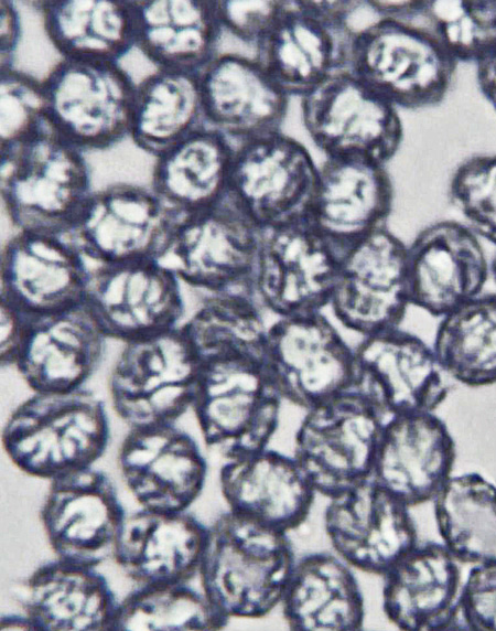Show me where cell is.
Listing matches in <instances>:
<instances>
[{"mask_svg": "<svg viewBox=\"0 0 496 631\" xmlns=\"http://www.w3.org/2000/svg\"><path fill=\"white\" fill-rule=\"evenodd\" d=\"M84 152L46 120L0 140V194L18 231L67 235L91 195Z\"/></svg>", "mask_w": 496, "mask_h": 631, "instance_id": "obj_1", "label": "cell"}, {"mask_svg": "<svg viewBox=\"0 0 496 631\" xmlns=\"http://www.w3.org/2000/svg\"><path fill=\"white\" fill-rule=\"evenodd\" d=\"M288 533L227 511L208 526L200 578L228 619H259L280 605L295 563Z\"/></svg>", "mask_w": 496, "mask_h": 631, "instance_id": "obj_2", "label": "cell"}, {"mask_svg": "<svg viewBox=\"0 0 496 631\" xmlns=\"http://www.w3.org/2000/svg\"><path fill=\"white\" fill-rule=\"evenodd\" d=\"M104 403L90 391L34 393L8 418L2 447L22 472L53 480L90 468L109 441Z\"/></svg>", "mask_w": 496, "mask_h": 631, "instance_id": "obj_3", "label": "cell"}, {"mask_svg": "<svg viewBox=\"0 0 496 631\" xmlns=\"http://www.w3.org/2000/svg\"><path fill=\"white\" fill-rule=\"evenodd\" d=\"M457 62L428 26L390 19L356 29L349 71L398 109L439 105Z\"/></svg>", "mask_w": 496, "mask_h": 631, "instance_id": "obj_4", "label": "cell"}, {"mask_svg": "<svg viewBox=\"0 0 496 631\" xmlns=\"http://www.w3.org/2000/svg\"><path fill=\"white\" fill-rule=\"evenodd\" d=\"M365 6L355 0H287L255 58L291 97L310 94L349 71L355 26L353 15Z\"/></svg>", "mask_w": 496, "mask_h": 631, "instance_id": "obj_5", "label": "cell"}, {"mask_svg": "<svg viewBox=\"0 0 496 631\" xmlns=\"http://www.w3.org/2000/svg\"><path fill=\"white\" fill-rule=\"evenodd\" d=\"M40 83L47 125L82 152L129 137L137 84L120 63L61 58Z\"/></svg>", "mask_w": 496, "mask_h": 631, "instance_id": "obj_6", "label": "cell"}, {"mask_svg": "<svg viewBox=\"0 0 496 631\" xmlns=\"http://www.w3.org/2000/svg\"><path fill=\"white\" fill-rule=\"evenodd\" d=\"M282 402L263 361H201L192 409L205 443L226 459L268 447Z\"/></svg>", "mask_w": 496, "mask_h": 631, "instance_id": "obj_7", "label": "cell"}, {"mask_svg": "<svg viewBox=\"0 0 496 631\" xmlns=\"http://www.w3.org/2000/svg\"><path fill=\"white\" fill-rule=\"evenodd\" d=\"M200 366L182 324L126 343L109 377L112 408L131 428L174 424L192 408Z\"/></svg>", "mask_w": 496, "mask_h": 631, "instance_id": "obj_8", "label": "cell"}, {"mask_svg": "<svg viewBox=\"0 0 496 631\" xmlns=\"http://www.w3.org/2000/svg\"><path fill=\"white\" fill-rule=\"evenodd\" d=\"M259 229L227 195L212 207L180 217L158 260L205 295H254Z\"/></svg>", "mask_w": 496, "mask_h": 631, "instance_id": "obj_9", "label": "cell"}, {"mask_svg": "<svg viewBox=\"0 0 496 631\" xmlns=\"http://www.w3.org/2000/svg\"><path fill=\"white\" fill-rule=\"evenodd\" d=\"M385 421L356 389L305 410L293 457L316 493L330 499L371 477Z\"/></svg>", "mask_w": 496, "mask_h": 631, "instance_id": "obj_10", "label": "cell"}, {"mask_svg": "<svg viewBox=\"0 0 496 631\" xmlns=\"http://www.w3.org/2000/svg\"><path fill=\"white\" fill-rule=\"evenodd\" d=\"M265 366L281 398L305 410L355 387V355L322 311L268 327Z\"/></svg>", "mask_w": 496, "mask_h": 631, "instance_id": "obj_11", "label": "cell"}, {"mask_svg": "<svg viewBox=\"0 0 496 631\" xmlns=\"http://www.w3.org/2000/svg\"><path fill=\"white\" fill-rule=\"evenodd\" d=\"M339 253L299 216L259 229L254 297L277 318L328 307Z\"/></svg>", "mask_w": 496, "mask_h": 631, "instance_id": "obj_12", "label": "cell"}, {"mask_svg": "<svg viewBox=\"0 0 496 631\" xmlns=\"http://www.w3.org/2000/svg\"><path fill=\"white\" fill-rule=\"evenodd\" d=\"M304 128L326 158H358L386 165L400 149L399 109L351 71L301 98Z\"/></svg>", "mask_w": 496, "mask_h": 631, "instance_id": "obj_13", "label": "cell"}, {"mask_svg": "<svg viewBox=\"0 0 496 631\" xmlns=\"http://www.w3.org/2000/svg\"><path fill=\"white\" fill-rule=\"evenodd\" d=\"M409 306L407 245L387 227L339 255L328 307L346 329L367 336L399 328Z\"/></svg>", "mask_w": 496, "mask_h": 631, "instance_id": "obj_14", "label": "cell"}, {"mask_svg": "<svg viewBox=\"0 0 496 631\" xmlns=\"http://www.w3.org/2000/svg\"><path fill=\"white\" fill-rule=\"evenodd\" d=\"M85 304L108 339L126 343L181 325V281L158 259L90 269Z\"/></svg>", "mask_w": 496, "mask_h": 631, "instance_id": "obj_15", "label": "cell"}, {"mask_svg": "<svg viewBox=\"0 0 496 631\" xmlns=\"http://www.w3.org/2000/svg\"><path fill=\"white\" fill-rule=\"evenodd\" d=\"M177 220L151 188L117 183L91 193L68 235L97 265L159 259Z\"/></svg>", "mask_w": 496, "mask_h": 631, "instance_id": "obj_16", "label": "cell"}, {"mask_svg": "<svg viewBox=\"0 0 496 631\" xmlns=\"http://www.w3.org/2000/svg\"><path fill=\"white\" fill-rule=\"evenodd\" d=\"M317 174L309 150L280 131L235 146L228 197L263 228L303 216Z\"/></svg>", "mask_w": 496, "mask_h": 631, "instance_id": "obj_17", "label": "cell"}, {"mask_svg": "<svg viewBox=\"0 0 496 631\" xmlns=\"http://www.w3.org/2000/svg\"><path fill=\"white\" fill-rule=\"evenodd\" d=\"M355 387L387 420L433 413L446 398V374L432 346L400 328L363 336L354 349Z\"/></svg>", "mask_w": 496, "mask_h": 631, "instance_id": "obj_18", "label": "cell"}, {"mask_svg": "<svg viewBox=\"0 0 496 631\" xmlns=\"http://www.w3.org/2000/svg\"><path fill=\"white\" fill-rule=\"evenodd\" d=\"M409 506L371 477L328 499V541L351 567L382 576L418 544Z\"/></svg>", "mask_w": 496, "mask_h": 631, "instance_id": "obj_19", "label": "cell"}, {"mask_svg": "<svg viewBox=\"0 0 496 631\" xmlns=\"http://www.w3.org/2000/svg\"><path fill=\"white\" fill-rule=\"evenodd\" d=\"M126 517L111 480L91 467L51 480L41 510L57 558L93 567L114 556Z\"/></svg>", "mask_w": 496, "mask_h": 631, "instance_id": "obj_20", "label": "cell"}, {"mask_svg": "<svg viewBox=\"0 0 496 631\" xmlns=\"http://www.w3.org/2000/svg\"><path fill=\"white\" fill-rule=\"evenodd\" d=\"M90 268L69 235L18 231L3 246L0 300L42 316L84 303Z\"/></svg>", "mask_w": 496, "mask_h": 631, "instance_id": "obj_21", "label": "cell"}, {"mask_svg": "<svg viewBox=\"0 0 496 631\" xmlns=\"http://www.w3.org/2000/svg\"><path fill=\"white\" fill-rule=\"evenodd\" d=\"M107 340L85 302L47 314H28L12 366L34 393L76 391L100 365Z\"/></svg>", "mask_w": 496, "mask_h": 631, "instance_id": "obj_22", "label": "cell"}, {"mask_svg": "<svg viewBox=\"0 0 496 631\" xmlns=\"http://www.w3.org/2000/svg\"><path fill=\"white\" fill-rule=\"evenodd\" d=\"M488 271L477 235L455 221L431 224L407 245L410 306L435 318L479 296Z\"/></svg>", "mask_w": 496, "mask_h": 631, "instance_id": "obj_23", "label": "cell"}, {"mask_svg": "<svg viewBox=\"0 0 496 631\" xmlns=\"http://www.w3.org/2000/svg\"><path fill=\"white\" fill-rule=\"evenodd\" d=\"M198 87L204 126L235 146L281 131L290 96L255 57L217 54Z\"/></svg>", "mask_w": 496, "mask_h": 631, "instance_id": "obj_24", "label": "cell"}, {"mask_svg": "<svg viewBox=\"0 0 496 631\" xmlns=\"http://www.w3.org/2000/svg\"><path fill=\"white\" fill-rule=\"evenodd\" d=\"M392 203L386 165L358 158H326L303 216L341 255L386 227Z\"/></svg>", "mask_w": 496, "mask_h": 631, "instance_id": "obj_25", "label": "cell"}, {"mask_svg": "<svg viewBox=\"0 0 496 631\" xmlns=\"http://www.w3.org/2000/svg\"><path fill=\"white\" fill-rule=\"evenodd\" d=\"M118 463L142 507L168 512L187 511L201 494L207 471L196 441L174 424L131 428Z\"/></svg>", "mask_w": 496, "mask_h": 631, "instance_id": "obj_26", "label": "cell"}, {"mask_svg": "<svg viewBox=\"0 0 496 631\" xmlns=\"http://www.w3.org/2000/svg\"><path fill=\"white\" fill-rule=\"evenodd\" d=\"M455 457L454 439L434 411L397 415L384 424L371 478L412 507L433 501Z\"/></svg>", "mask_w": 496, "mask_h": 631, "instance_id": "obj_27", "label": "cell"}, {"mask_svg": "<svg viewBox=\"0 0 496 631\" xmlns=\"http://www.w3.org/2000/svg\"><path fill=\"white\" fill-rule=\"evenodd\" d=\"M381 577L382 611L398 629H457L462 575L442 543H418Z\"/></svg>", "mask_w": 496, "mask_h": 631, "instance_id": "obj_28", "label": "cell"}, {"mask_svg": "<svg viewBox=\"0 0 496 631\" xmlns=\"http://www.w3.org/2000/svg\"><path fill=\"white\" fill-rule=\"evenodd\" d=\"M219 482L230 511L285 533L305 522L316 494L294 457L268 447L227 459Z\"/></svg>", "mask_w": 496, "mask_h": 631, "instance_id": "obj_29", "label": "cell"}, {"mask_svg": "<svg viewBox=\"0 0 496 631\" xmlns=\"http://www.w3.org/2000/svg\"><path fill=\"white\" fill-rule=\"evenodd\" d=\"M207 531L187 511L142 507L126 517L112 557L140 586L187 582L198 574Z\"/></svg>", "mask_w": 496, "mask_h": 631, "instance_id": "obj_30", "label": "cell"}, {"mask_svg": "<svg viewBox=\"0 0 496 631\" xmlns=\"http://www.w3.org/2000/svg\"><path fill=\"white\" fill-rule=\"evenodd\" d=\"M136 49L157 71L198 75L218 54L216 0H130Z\"/></svg>", "mask_w": 496, "mask_h": 631, "instance_id": "obj_31", "label": "cell"}, {"mask_svg": "<svg viewBox=\"0 0 496 631\" xmlns=\"http://www.w3.org/2000/svg\"><path fill=\"white\" fill-rule=\"evenodd\" d=\"M20 602L39 631H114L119 606L96 567L60 558L33 571Z\"/></svg>", "mask_w": 496, "mask_h": 631, "instance_id": "obj_32", "label": "cell"}, {"mask_svg": "<svg viewBox=\"0 0 496 631\" xmlns=\"http://www.w3.org/2000/svg\"><path fill=\"white\" fill-rule=\"evenodd\" d=\"M280 605L290 630L358 631L365 603L351 566L330 553L295 559Z\"/></svg>", "mask_w": 496, "mask_h": 631, "instance_id": "obj_33", "label": "cell"}, {"mask_svg": "<svg viewBox=\"0 0 496 631\" xmlns=\"http://www.w3.org/2000/svg\"><path fill=\"white\" fill-rule=\"evenodd\" d=\"M235 145L214 129L202 126L155 158L151 190L177 217L223 201Z\"/></svg>", "mask_w": 496, "mask_h": 631, "instance_id": "obj_34", "label": "cell"}, {"mask_svg": "<svg viewBox=\"0 0 496 631\" xmlns=\"http://www.w3.org/2000/svg\"><path fill=\"white\" fill-rule=\"evenodd\" d=\"M35 3L45 35L62 58L119 63L136 47L130 0Z\"/></svg>", "mask_w": 496, "mask_h": 631, "instance_id": "obj_35", "label": "cell"}, {"mask_svg": "<svg viewBox=\"0 0 496 631\" xmlns=\"http://www.w3.org/2000/svg\"><path fill=\"white\" fill-rule=\"evenodd\" d=\"M204 126L198 75L155 71L134 90L129 138L159 157Z\"/></svg>", "mask_w": 496, "mask_h": 631, "instance_id": "obj_36", "label": "cell"}, {"mask_svg": "<svg viewBox=\"0 0 496 631\" xmlns=\"http://www.w3.org/2000/svg\"><path fill=\"white\" fill-rule=\"evenodd\" d=\"M443 546L460 564L496 563V485L478 472L451 475L433 499Z\"/></svg>", "mask_w": 496, "mask_h": 631, "instance_id": "obj_37", "label": "cell"}, {"mask_svg": "<svg viewBox=\"0 0 496 631\" xmlns=\"http://www.w3.org/2000/svg\"><path fill=\"white\" fill-rule=\"evenodd\" d=\"M439 365L470 387L496 383V293L479 295L441 318L432 344Z\"/></svg>", "mask_w": 496, "mask_h": 631, "instance_id": "obj_38", "label": "cell"}, {"mask_svg": "<svg viewBox=\"0 0 496 631\" xmlns=\"http://www.w3.org/2000/svg\"><path fill=\"white\" fill-rule=\"evenodd\" d=\"M200 361L220 357L265 360L268 327L249 292L205 295L182 324Z\"/></svg>", "mask_w": 496, "mask_h": 631, "instance_id": "obj_39", "label": "cell"}, {"mask_svg": "<svg viewBox=\"0 0 496 631\" xmlns=\"http://www.w3.org/2000/svg\"><path fill=\"white\" fill-rule=\"evenodd\" d=\"M228 621L186 582L147 585L119 602L114 631H216Z\"/></svg>", "mask_w": 496, "mask_h": 631, "instance_id": "obj_40", "label": "cell"}, {"mask_svg": "<svg viewBox=\"0 0 496 631\" xmlns=\"http://www.w3.org/2000/svg\"><path fill=\"white\" fill-rule=\"evenodd\" d=\"M424 20L457 63L477 64L496 46V0L429 1Z\"/></svg>", "mask_w": 496, "mask_h": 631, "instance_id": "obj_41", "label": "cell"}, {"mask_svg": "<svg viewBox=\"0 0 496 631\" xmlns=\"http://www.w3.org/2000/svg\"><path fill=\"white\" fill-rule=\"evenodd\" d=\"M449 196L470 228L496 245V154L475 156L460 164Z\"/></svg>", "mask_w": 496, "mask_h": 631, "instance_id": "obj_42", "label": "cell"}, {"mask_svg": "<svg viewBox=\"0 0 496 631\" xmlns=\"http://www.w3.org/2000/svg\"><path fill=\"white\" fill-rule=\"evenodd\" d=\"M0 93L1 140L45 120L41 83L33 76L14 67L1 68Z\"/></svg>", "mask_w": 496, "mask_h": 631, "instance_id": "obj_43", "label": "cell"}, {"mask_svg": "<svg viewBox=\"0 0 496 631\" xmlns=\"http://www.w3.org/2000/svg\"><path fill=\"white\" fill-rule=\"evenodd\" d=\"M457 629L496 631V563L470 569L457 600Z\"/></svg>", "mask_w": 496, "mask_h": 631, "instance_id": "obj_44", "label": "cell"}, {"mask_svg": "<svg viewBox=\"0 0 496 631\" xmlns=\"http://www.w3.org/2000/svg\"><path fill=\"white\" fill-rule=\"evenodd\" d=\"M287 0H216L223 31L255 47L268 35Z\"/></svg>", "mask_w": 496, "mask_h": 631, "instance_id": "obj_45", "label": "cell"}, {"mask_svg": "<svg viewBox=\"0 0 496 631\" xmlns=\"http://www.w3.org/2000/svg\"><path fill=\"white\" fill-rule=\"evenodd\" d=\"M1 366H12L18 349L23 339L28 314L12 304L0 300Z\"/></svg>", "mask_w": 496, "mask_h": 631, "instance_id": "obj_46", "label": "cell"}, {"mask_svg": "<svg viewBox=\"0 0 496 631\" xmlns=\"http://www.w3.org/2000/svg\"><path fill=\"white\" fill-rule=\"evenodd\" d=\"M428 2V0H368L365 4L378 19L416 23L419 18L424 19Z\"/></svg>", "mask_w": 496, "mask_h": 631, "instance_id": "obj_47", "label": "cell"}, {"mask_svg": "<svg viewBox=\"0 0 496 631\" xmlns=\"http://www.w3.org/2000/svg\"><path fill=\"white\" fill-rule=\"evenodd\" d=\"M1 13V68L13 67V56L21 38L18 9L12 1L0 2Z\"/></svg>", "mask_w": 496, "mask_h": 631, "instance_id": "obj_48", "label": "cell"}, {"mask_svg": "<svg viewBox=\"0 0 496 631\" xmlns=\"http://www.w3.org/2000/svg\"><path fill=\"white\" fill-rule=\"evenodd\" d=\"M478 88L496 111V46L476 64Z\"/></svg>", "mask_w": 496, "mask_h": 631, "instance_id": "obj_49", "label": "cell"}, {"mask_svg": "<svg viewBox=\"0 0 496 631\" xmlns=\"http://www.w3.org/2000/svg\"><path fill=\"white\" fill-rule=\"evenodd\" d=\"M0 630H33L39 631L33 620L28 617L19 614L3 616L0 620Z\"/></svg>", "mask_w": 496, "mask_h": 631, "instance_id": "obj_50", "label": "cell"}, {"mask_svg": "<svg viewBox=\"0 0 496 631\" xmlns=\"http://www.w3.org/2000/svg\"><path fill=\"white\" fill-rule=\"evenodd\" d=\"M490 271H492V275H493V278H494V282H495V286H496V254H495V256H494V258H493V261H492V264H490Z\"/></svg>", "mask_w": 496, "mask_h": 631, "instance_id": "obj_51", "label": "cell"}]
</instances>
